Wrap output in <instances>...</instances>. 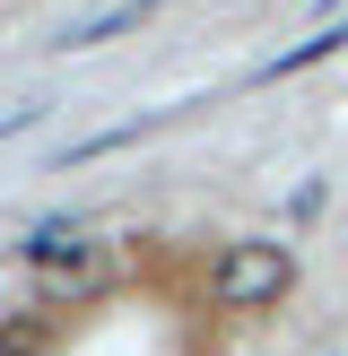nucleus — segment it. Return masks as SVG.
I'll return each mask as SVG.
<instances>
[{
    "mask_svg": "<svg viewBox=\"0 0 348 356\" xmlns=\"http://www.w3.org/2000/svg\"><path fill=\"white\" fill-rule=\"evenodd\" d=\"M287 287H296V252L278 235H235L218 261H209V296H218L226 313H261V305H278Z\"/></svg>",
    "mask_w": 348,
    "mask_h": 356,
    "instance_id": "1",
    "label": "nucleus"
},
{
    "mask_svg": "<svg viewBox=\"0 0 348 356\" xmlns=\"http://www.w3.org/2000/svg\"><path fill=\"white\" fill-rule=\"evenodd\" d=\"M26 261H35V278H44V296H96L104 287V252L79 226H35Z\"/></svg>",
    "mask_w": 348,
    "mask_h": 356,
    "instance_id": "2",
    "label": "nucleus"
},
{
    "mask_svg": "<svg viewBox=\"0 0 348 356\" xmlns=\"http://www.w3.org/2000/svg\"><path fill=\"white\" fill-rule=\"evenodd\" d=\"M139 17H148V0H113V9H96V17H79V26L61 35L70 52H96V44H113L122 26H139Z\"/></svg>",
    "mask_w": 348,
    "mask_h": 356,
    "instance_id": "3",
    "label": "nucleus"
},
{
    "mask_svg": "<svg viewBox=\"0 0 348 356\" xmlns=\"http://www.w3.org/2000/svg\"><path fill=\"white\" fill-rule=\"evenodd\" d=\"M331 52H348V17H340V26H322V35H305V44H296V52H278V61L261 70V79H296V70L331 61Z\"/></svg>",
    "mask_w": 348,
    "mask_h": 356,
    "instance_id": "4",
    "label": "nucleus"
}]
</instances>
